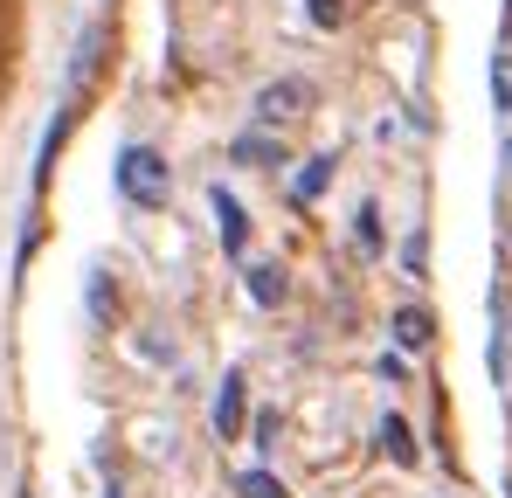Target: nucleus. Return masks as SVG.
Returning a JSON list of instances; mask_svg holds the SVG:
<instances>
[{
	"instance_id": "1",
	"label": "nucleus",
	"mask_w": 512,
	"mask_h": 498,
	"mask_svg": "<svg viewBox=\"0 0 512 498\" xmlns=\"http://www.w3.org/2000/svg\"><path fill=\"white\" fill-rule=\"evenodd\" d=\"M118 194H125L132 208H167L173 166L160 160L153 146H125V153H118Z\"/></svg>"
},
{
	"instance_id": "2",
	"label": "nucleus",
	"mask_w": 512,
	"mask_h": 498,
	"mask_svg": "<svg viewBox=\"0 0 512 498\" xmlns=\"http://www.w3.org/2000/svg\"><path fill=\"white\" fill-rule=\"evenodd\" d=\"M250 111H256V125H263V132H284V125H298V118L312 111V83H305V77H277V83H263Z\"/></svg>"
},
{
	"instance_id": "3",
	"label": "nucleus",
	"mask_w": 512,
	"mask_h": 498,
	"mask_svg": "<svg viewBox=\"0 0 512 498\" xmlns=\"http://www.w3.org/2000/svg\"><path fill=\"white\" fill-rule=\"evenodd\" d=\"M243 409H250V374L229 367V374H222V395H215V436H222V443L243 436Z\"/></svg>"
},
{
	"instance_id": "4",
	"label": "nucleus",
	"mask_w": 512,
	"mask_h": 498,
	"mask_svg": "<svg viewBox=\"0 0 512 498\" xmlns=\"http://www.w3.org/2000/svg\"><path fill=\"white\" fill-rule=\"evenodd\" d=\"M208 208H215L222 249H229V256H243V249H250V222H243V201H236V194H229V187L215 180V187H208Z\"/></svg>"
},
{
	"instance_id": "5",
	"label": "nucleus",
	"mask_w": 512,
	"mask_h": 498,
	"mask_svg": "<svg viewBox=\"0 0 512 498\" xmlns=\"http://www.w3.org/2000/svg\"><path fill=\"white\" fill-rule=\"evenodd\" d=\"M97 56H104V28H84V42H77V56H70V83H63V104H77L97 77Z\"/></svg>"
},
{
	"instance_id": "6",
	"label": "nucleus",
	"mask_w": 512,
	"mask_h": 498,
	"mask_svg": "<svg viewBox=\"0 0 512 498\" xmlns=\"http://www.w3.org/2000/svg\"><path fill=\"white\" fill-rule=\"evenodd\" d=\"M388 332H395V346H409V353H423L429 339H436V319H429L423 305H402V312L388 319Z\"/></svg>"
},
{
	"instance_id": "7",
	"label": "nucleus",
	"mask_w": 512,
	"mask_h": 498,
	"mask_svg": "<svg viewBox=\"0 0 512 498\" xmlns=\"http://www.w3.org/2000/svg\"><path fill=\"white\" fill-rule=\"evenodd\" d=\"M243 277H250V298H256V305H263V312L291 298V284H284V270H277V263H250Z\"/></svg>"
},
{
	"instance_id": "8",
	"label": "nucleus",
	"mask_w": 512,
	"mask_h": 498,
	"mask_svg": "<svg viewBox=\"0 0 512 498\" xmlns=\"http://www.w3.org/2000/svg\"><path fill=\"white\" fill-rule=\"evenodd\" d=\"M326 180H333V153L305 160V166H298V180H291V201H298V208H305V201H319V194H326Z\"/></svg>"
},
{
	"instance_id": "9",
	"label": "nucleus",
	"mask_w": 512,
	"mask_h": 498,
	"mask_svg": "<svg viewBox=\"0 0 512 498\" xmlns=\"http://www.w3.org/2000/svg\"><path fill=\"white\" fill-rule=\"evenodd\" d=\"M374 443H381V450H388L395 464H416V436H409V422H402V415H381Z\"/></svg>"
},
{
	"instance_id": "10",
	"label": "nucleus",
	"mask_w": 512,
	"mask_h": 498,
	"mask_svg": "<svg viewBox=\"0 0 512 498\" xmlns=\"http://www.w3.org/2000/svg\"><path fill=\"white\" fill-rule=\"evenodd\" d=\"M236 160H243V166H284V139H270V132H243V139H236Z\"/></svg>"
},
{
	"instance_id": "11",
	"label": "nucleus",
	"mask_w": 512,
	"mask_h": 498,
	"mask_svg": "<svg viewBox=\"0 0 512 498\" xmlns=\"http://www.w3.org/2000/svg\"><path fill=\"white\" fill-rule=\"evenodd\" d=\"M111 312H118V284H111L104 270H90V319L111 326Z\"/></svg>"
},
{
	"instance_id": "12",
	"label": "nucleus",
	"mask_w": 512,
	"mask_h": 498,
	"mask_svg": "<svg viewBox=\"0 0 512 498\" xmlns=\"http://www.w3.org/2000/svg\"><path fill=\"white\" fill-rule=\"evenodd\" d=\"M353 243L367 249V256H381V208H374V201L353 215Z\"/></svg>"
},
{
	"instance_id": "13",
	"label": "nucleus",
	"mask_w": 512,
	"mask_h": 498,
	"mask_svg": "<svg viewBox=\"0 0 512 498\" xmlns=\"http://www.w3.org/2000/svg\"><path fill=\"white\" fill-rule=\"evenodd\" d=\"M236 492H243V498H291L270 471H243V478H236Z\"/></svg>"
},
{
	"instance_id": "14",
	"label": "nucleus",
	"mask_w": 512,
	"mask_h": 498,
	"mask_svg": "<svg viewBox=\"0 0 512 498\" xmlns=\"http://www.w3.org/2000/svg\"><path fill=\"white\" fill-rule=\"evenodd\" d=\"M492 104L512 111V56H492Z\"/></svg>"
},
{
	"instance_id": "15",
	"label": "nucleus",
	"mask_w": 512,
	"mask_h": 498,
	"mask_svg": "<svg viewBox=\"0 0 512 498\" xmlns=\"http://www.w3.org/2000/svg\"><path fill=\"white\" fill-rule=\"evenodd\" d=\"M423 256H429V243H423V229H416V236L402 243V270H409V277H423Z\"/></svg>"
},
{
	"instance_id": "16",
	"label": "nucleus",
	"mask_w": 512,
	"mask_h": 498,
	"mask_svg": "<svg viewBox=\"0 0 512 498\" xmlns=\"http://www.w3.org/2000/svg\"><path fill=\"white\" fill-rule=\"evenodd\" d=\"M305 14H312V28H340V0H305Z\"/></svg>"
},
{
	"instance_id": "17",
	"label": "nucleus",
	"mask_w": 512,
	"mask_h": 498,
	"mask_svg": "<svg viewBox=\"0 0 512 498\" xmlns=\"http://www.w3.org/2000/svg\"><path fill=\"white\" fill-rule=\"evenodd\" d=\"M506 180H512V139H506Z\"/></svg>"
}]
</instances>
